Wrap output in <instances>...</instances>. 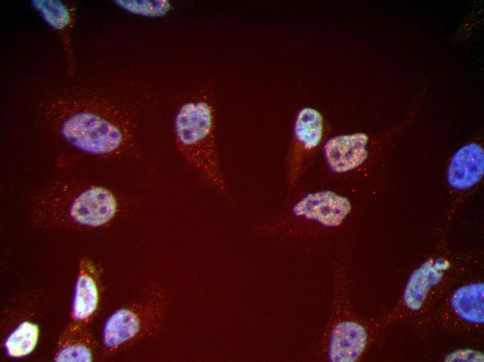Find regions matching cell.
<instances>
[{
	"label": "cell",
	"mask_w": 484,
	"mask_h": 362,
	"mask_svg": "<svg viewBox=\"0 0 484 362\" xmlns=\"http://www.w3.org/2000/svg\"><path fill=\"white\" fill-rule=\"evenodd\" d=\"M45 115L64 141L83 153L109 158L134 146L129 118L101 97H58L47 104Z\"/></svg>",
	"instance_id": "obj_1"
},
{
	"label": "cell",
	"mask_w": 484,
	"mask_h": 362,
	"mask_svg": "<svg viewBox=\"0 0 484 362\" xmlns=\"http://www.w3.org/2000/svg\"><path fill=\"white\" fill-rule=\"evenodd\" d=\"M119 210V198L110 188L70 180L55 183L39 194L31 215L42 227L93 230L107 226Z\"/></svg>",
	"instance_id": "obj_2"
},
{
	"label": "cell",
	"mask_w": 484,
	"mask_h": 362,
	"mask_svg": "<svg viewBox=\"0 0 484 362\" xmlns=\"http://www.w3.org/2000/svg\"><path fill=\"white\" fill-rule=\"evenodd\" d=\"M176 146L204 185L226 192L216 147L214 110L207 98L184 102L174 119Z\"/></svg>",
	"instance_id": "obj_3"
},
{
	"label": "cell",
	"mask_w": 484,
	"mask_h": 362,
	"mask_svg": "<svg viewBox=\"0 0 484 362\" xmlns=\"http://www.w3.org/2000/svg\"><path fill=\"white\" fill-rule=\"evenodd\" d=\"M166 304L161 291L153 290L144 299L115 310L102 325L98 353L111 356L154 333L162 322Z\"/></svg>",
	"instance_id": "obj_4"
},
{
	"label": "cell",
	"mask_w": 484,
	"mask_h": 362,
	"mask_svg": "<svg viewBox=\"0 0 484 362\" xmlns=\"http://www.w3.org/2000/svg\"><path fill=\"white\" fill-rule=\"evenodd\" d=\"M42 297L35 292L14 297L1 318V349L3 358H26L37 348L41 334Z\"/></svg>",
	"instance_id": "obj_5"
},
{
	"label": "cell",
	"mask_w": 484,
	"mask_h": 362,
	"mask_svg": "<svg viewBox=\"0 0 484 362\" xmlns=\"http://www.w3.org/2000/svg\"><path fill=\"white\" fill-rule=\"evenodd\" d=\"M101 294V269L93 260L85 257L79 262L67 326L90 329L97 314Z\"/></svg>",
	"instance_id": "obj_6"
},
{
	"label": "cell",
	"mask_w": 484,
	"mask_h": 362,
	"mask_svg": "<svg viewBox=\"0 0 484 362\" xmlns=\"http://www.w3.org/2000/svg\"><path fill=\"white\" fill-rule=\"evenodd\" d=\"M293 145L289 159V180L293 184L303 170L307 159L321 143L323 118L315 108L305 107L298 112L293 123Z\"/></svg>",
	"instance_id": "obj_7"
},
{
	"label": "cell",
	"mask_w": 484,
	"mask_h": 362,
	"mask_svg": "<svg viewBox=\"0 0 484 362\" xmlns=\"http://www.w3.org/2000/svg\"><path fill=\"white\" fill-rule=\"evenodd\" d=\"M351 210L349 200L332 191L311 192L292 208L294 215L313 220L323 226H339Z\"/></svg>",
	"instance_id": "obj_8"
},
{
	"label": "cell",
	"mask_w": 484,
	"mask_h": 362,
	"mask_svg": "<svg viewBox=\"0 0 484 362\" xmlns=\"http://www.w3.org/2000/svg\"><path fill=\"white\" fill-rule=\"evenodd\" d=\"M369 136L363 132L344 134L329 139L323 147V155L330 168L345 173L362 164L368 156Z\"/></svg>",
	"instance_id": "obj_9"
},
{
	"label": "cell",
	"mask_w": 484,
	"mask_h": 362,
	"mask_svg": "<svg viewBox=\"0 0 484 362\" xmlns=\"http://www.w3.org/2000/svg\"><path fill=\"white\" fill-rule=\"evenodd\" d=\"M367 332L360 324L344 320L333 328L330 340L328 356L333 362L356 361L367 343Z\"/></svg>",
	"instance_id": "obj_10"
},
{
	"label": "cell",
	"mask_w": 484,
	"mask_h": 362,
	"mask_svg": "<svg viewBox=\"0 0 484 362\" xmlns=\"http://www.w3.org/2000/svg\"><path fill=\"white\" fill-rule=\"evenodd\" d=\"M484 173V151L475 143L467 144L453 156L447 172L449 184L457 189L469 188L478 183Z\"/></svg>",
	"instance_id": "obj_11"
},
{
	"label": "cell",
	"mask_w": 484,
	"mask_h": 362,
	"mask_svg": "<svg viewBox=\"0 0 484 362\" xmlns=\"http://www.w3.org/2000/svg\"><path fill=\"white\" fill-rule=\"evenodd\" d=\"M97 353V341L90 329H76L66 325L58 337L52 360L56 362H91Z\"/></svg>",
	"instance_id": "obj_12"
},
{
	"label": "cell",
	"mask_w": 484,
	"mask_h": 362,
	"mask_svg": "<svg viewBox=\"0 0 484 362\" xmlns=\"http://www.w3.org/2000/svg\"><path fill=\"white\" fill-rule=\"evenodd\" d=\"M449 267V262L444 258L430 259L415 269L408 280L403 294V302L412 310H417L423 306L431 288L442 279Z\"/></svg>",
	"instance_id": "obj_13"
},
{
	"label": "cell",
	"mask_w": 484,
	"mask_h": 362,
	"mask_svg": "<svg viewBox=\"0 0 484 362\" xmlns=\"http://www.w3.org/2000/svg\"><path fill=\"white\" fill-rule=\"evenodd\" d=\"M483 283H477L458 288L451 299V306L457 315L472 323H483Z\"/></svg>",
	"instance_id": "obj_14"
},
{
	"label": "cell",
	"mask_w": 484,
	"mask_h": 362,
	"mask_svg": "<svg viewBox=\"0 0 484 362\" xmlns=\"http://www.w3.org/2000/svg\"><path fill=\"white\" fill-rule=\"evenodd\" d=\"M33 3L40 12L45 19L51 26L63 29L67 27L71 20L69 9L57 1H35Z\"/></svg>",
	"instance_id": "obj_15"
},
{
	"label": "cell",
	"mask_w": 484,
	"mask_h": 362,
	"mask_svg": "<svg viewBox=\"0 0 484 362\" xmlns=\"http://www.w3.org/2000/svg\"><path fill=\"white\" fill-rule=\"evenodd\" d=\"M116 3L126 10L148 17L166 15L171 8L168 1H116Z\"/></svg>",
	"instance_id": "obj_16"
}]
</instances>
